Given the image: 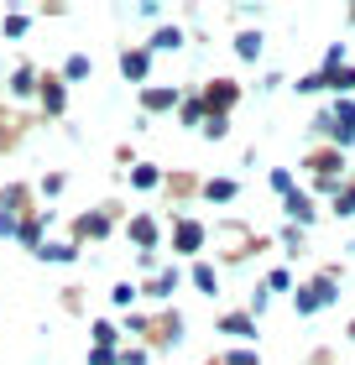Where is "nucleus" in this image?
<instances>
[{"label":"nucleus","instance_id":"obj_1","mask_svg":"<svg viewBox=\"0 0 355 365\" xmlns=\"http://www.w3.org/2000/svg\"><path fill=\"white\" fill-rule=\"evenodd\" d=\"M235 99H241V89H235V84H230V78H214V84H209L204 94H199V105H204V115H209V110L219 115V110H230V105H235Z\"/></svg>","mask_w":355,"mask_h":365},{"label":"nucleus","instance_id":"obj_2","mask_svg":"<svg viewBox=\"0 0 355 365\" xmlns=\"http://www.w3.org/2000/svg\"><path fill=\"white\" fill-rule=\"evenodd\" d=\"M74 235H79V240H99V235H110V214H105V209L79 214V220H74Z\"/></svg>","mask_w":355,"mask_h":365},{"label":"nucleus","instance_id":"obj_3","mask_svg":"<svg viewBox=\"0 0 355 365\" xmlns=\"http://www.w3.org/2000/svg\"><path fill=\"white\" fill-rule=\"evenodd\" d=\"M47 225H53L47 214H37V220H21V230H16V240H21L26 251H42V245H47Z\"/></svg>","mask_w":355,"mask_h":365},{"label":"nucleus","instance_id":"obj_4","mask_svg":"<svg viewBox=\"0 0 355 365\" xmlns=\"http://www.w3.org/2000/svg\"><path fill=\"white\" fill-rule=\"evenodd\" d=\"M329 130H334V141H340V146H350V141H355V105H350V99H340V110H334Z\"/></svg>","mask_w":355,"mask_h":365},{"label":"nucleus","instance_id":"obj_5","mask_svg":"<svg viewBox=\"0 0 355 365\" xmlns=\"http://www.w3.org/2000/svg\"><path fill=\"white\" fill-rule=\"evenodd\" d=\"M173 245H178V256H194L199 245H204V230H199L194 220H178V230H173Z\"/></svg>","mask_w":355,"mask_h":365},{"label":"nucleus","instance_id":"obj_6","mask_svg":"<svg viewBox=\"0 0 355 365\" xmlns=\"http://www.w3.org/2000/svg\"><path fill=\"white\" fill-rule=\"evenodd\" d=\"M37 99L53 115H63V105H69V84H63V78H47V84H37Z\"/></svg>","mask_w":355,"mask_h":365},{"label":"nucleus","instance_id":"obj_7","mask_svg":"<svg viewBox=\"0 0 355 365\" xmlns=\"http://www.w3.org/2000/svg\"><path fill=\"white\" fill-rule=\"evenodd\" d=\"M121 73H126V78H136V84H141V78L151 73V53H146V47H136V53H126V58H121Z\"/></svg>","mask_w":355,"mask_h":365},{"label":"nucleus","instance_id":"obj_8","mask_svg":"<svg viewBox=\"0 0 355 365\" xmlns=\"http://www.w3.org/2000/svg\"><path fill=\"white\" fill-rule=\"evenodd\" d=\"M37 84H42L37 68H16V73H11V94H16V99H37Z\"/></svg>","mask_w":355,"mask_h":365},{"label":"nucleus","instance_id":"obj_9","mask_svg":"<svg viewBox=\"0 0 355 365\" xmlns=\"http://www.w3.org/2000/svg\"><path fill=\"white\" fill-rule=\"evenodd\" d=\"M131 240H136L141 251H146V245H157V220H151V214H136V220H131Z\"/></svg>","mask_w":355,"mask_h":365},{"label":"nucleus","instance_id":"obj_10","mask_svg":"<svg viewBox=\"0 0 355 365\" xmlns=\"http://www.w3.org/2000/svg\"><path fill=\"white\" fill-rule=\"evenodd\" d=\"M131 188H141V193L162 188V168H151V162H141V168H131Z\"/></svg>","mask_w":355,"mask_h":365},{"label":"nucleus","instance_id":"obj_11","mask_svg":"<svg viewBox=\"0 0 355 365\" xmlns=\"http://www.w3.org/2000/svg\"><path fill=\"white\" fill-rule=\"evenodd\" d=\"M178 105V89H141V110H173Z\"/></svg>","mask_w":355,"mask_h":365},{"label":"nucleus","instance_id":"obj_12","mask_svg":"<svg viewBox=\"0 0 355 365\" xmlns=\"http://www.w3.org/2000/svg\"><path fill=\"white\" fill-rule=\"evenodd\" d=\"M37 256H42V261H74V256H79V240H47Z\"/></svg>","mask_w":355,"mask_h":365},{"label":"nucleus","instance_id":"obj_13","mask_svg":"<svg viewBox=\"0 0 355 365\" xmlns=\"http://www.w3.org/2000/svg\"><path fill=\"white\" fill-rule=\"evenodd\" d=\"M235 53H241L246 63H256L261 58V31H241V37H235Z\"/></svg>","mask_w":355,"mask_h":365},{"label":"nucleus","instance_id":"obj_14","mask_svg":"<svg viewBox=\"0 0 355 365\" xmlns=\"http://www.w3.org/2000/svg\"><path fill=\"white\" fill-rule=\"evenodd\" d=\"M21 204H31V193L21 188V182H11V188H6V193H0V214H16V209H21Z\"/></svg>","mask_w":355,"mask_h":365},{"label":"nucleus","instance_id":"obj_15","mask_svg":"<svg viewBox=\"0 0 355 365\" xmlns=\"http://www.w3.org/2000/svg\"><path fill=\"white\" fill-rule=\"evenodd\" d=\"M204 198H214V204L235 198V178H209V182H204Z\"/></svg>","mask_w":355,"mask_h":365},{"label":"nucleus","instance_id":"obj_16","mask_svg":"<svg viewBox=\"0 0 355 365\" xmlns=\"http://www.w3.org/2000/svg\"><path fill=\"white\" fill-rule=\"evenodd\" d=\"M219 329H225V334H256V324H251L246 313H225V319H219Z\"/></svg>","mask_w":355,"mask_h":365},{"label":"nucleus","instance_id":"obj_17","mask_svg":"<svg viewBox=\"0 0 355 365\" xmlns=\"http://www.w3.org/2000/svg\"><path fill=\"white\" fill-rule=\"evenodd\" d=\"M79 78H89V58H69V63H63V84H79Z\"/></svg>","mask_w":355,"mask_h":365},{"label":"nucleus","instance_id":"obj_18","mask_svg":"<svg viewBox=\"0 0 355 365\" xmlns=\"http://www.w3.org/2000/svg\"><path fill=\"white\" fill-rule=\"evenodd\" d=\"M115 339H121V329H115L110 319H99L94 324V344H99V350H115Z\"/></svg>","mask_w":355,"mask_h":365},{"label":"nucleus","instance_id":"obj_19","mask_svg":"<svg viewBox=\"0 0 355 365\" xmlns=\"http://www.w3.org/2000/svg\"><path fill=\"white\" fill-rule=\"evenodd\" d=\"M183 42V31L178 26H162V31H151V47H157V53H167V47H178ZM151 47H146V53H151Z\"/></svg>","mask_w":355,"mask_h":365},{"label":"nucleus","instance_id":"obj_20","mask_svg":"<svg viewBox=\"0 0 355 365\" xmlns=\"http://www.w3.org/2000/svg\"><path fill=\"white\" fill-rule=\"evenodd\" d=\"M173 287H178V272H157V277L146 282V292H151V297H167Z\"/></svg>","mask_w":355,"mask_h":365},{"label":"nucleus","instance_id":"obj_21","mask_svg":"<svg viewBox=\"0 0 355 365\" xmlns=\"http://www.w3.org/2000/svg\"><path fill=\"white\" fill-rule=\"evenodd\" d=\"M178 120H183V125H199V120H204V105H199V94L189 99V105H178Z\"/></svg>","mask_w":355,"mask_h":365},{"label":"nucleus","instance_id":"obj_22","mask_svg":"<svg viewBox=\"0 0 355 365\" xmlns=\"http://www.w3.org/2000/svg\"><path fill=\"white\" fill-rule=\"evenodd\" d=\"M26 26H31V16H26V11H11V16H6V37H21Z\"/></svg>","mask_w":355,"mask_h":365},{"label":"nucleus","instance_id":"obj_23","mask_svg":"<svg viewBox=\"0 0 355 365\" xmlns=\"http://www.w3.org/2000/svg\"><path fill=\"white\" fill-rule=\"evenodd\" d=\"M287 214H293V220H309V198H298V193H287Z\"/></svg>","mask_w":355,"mask_h":365},{"label":"nucleus","instance_id":"obj_24","mask_svg":"<svg viewBox=\"0 0 355 365\" xmlns=\"http://www.w3.org/2000/svg\"><path fill=\"white\" fill-rule=\"evenodd\" d=\"M194 287L199 292H214V272L209 267H194Z\"/></svg>","mask_w":355,"mask_h":365},{"label":"nucleus","instance_id":"obj_25","mask_svg":"<svg viewBox=\"0 0 355 365\" xmlns=\"http://www.w3.org/2000/svg\"><path fill=\"white\" fill-rule=\"evenodd\" d=\"M89 365H121V355H115V350H99V344H94V350H89Z\"/></svg>","mask_w":355,"mask_h":365},{"label":"nucleus","instance_id":"obj_26","mask_svg":"<svg viewBox=\"0 0 355 365\" xmlns=\"http://www.w3.org/2000/svg\"><path fill=\"white\" fill-rule=\"evenodd\" d=\"M287 287H293V277H287V272H272V277H266V292H287Z\"/></svg>","mask_w":355,"mask_h":365},{"label":"nucleus","instance_id":"obj_27","mask_svg":"<svg viewBox=\"0 0 355 365\" xmlns=\"http://www.w3.org/2000/svg\"><path fill=\"white\" fill-rule=\"evenodd\" d=\"M16 230H21V214H0V235H6V240H11V235H16Z\"/></svg>","mask_w":355,"mask_h":365},{"label":"nucleus","instance_id":"obj_28","mask_svg":"<svg viewBox=\"0 0 355 365\" xmlns=\"http://www.w3.org/2000/svg\"><path fill=\"white\" fill-rule=\"evenodd\" d=\"M225 365H256V355H251V350H230Z\"/></svg>","mask_w":355,"mask_h":365},{"label":"nucleus","instance_id":"obj_29","mask_svg":"<svg viewBox=\"0 0 355 365\" xmlns=\"http://www.w3.org/2000/svg\"><path fill=\"white\" fill-rule=\"evenodd\" d=\"M334 209H340V214H355V188H350V193H340V204H334Z\"/></svg>","mask_w":355,"mask_h":365}]
</instances>
